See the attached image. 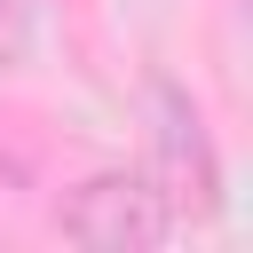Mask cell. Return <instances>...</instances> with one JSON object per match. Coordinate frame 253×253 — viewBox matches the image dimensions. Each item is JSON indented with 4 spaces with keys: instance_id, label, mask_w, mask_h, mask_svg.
Returning <instances> with one entry per match:
<instances>
[{
    "instance_id": "3957f363",
    "label": "cell",
    "mask_w": 253,
    "mask_h": 253,
    "mask_svg": "<svg viewBox=\"0 0 253 253\" xmlns=\"http://www.w3.org/2000/svg\"><path fill=\"white\" fill-rule=\"evenodd\" d=\"M32 55V8L24 0H0V71H16Z\"/></svg>"
},
{
    "instance_id": "6da1fadb",
    "label": "cell",
    "mask_w": 253,
    "mask_h": 253,
    "mask_svg": "<svg viewBox=\"0 0 253 253\" xmlns=\"http://www.w3.org/2000/svg\"><path fill=\"white\" fill-rule=\"evenodd\" d=\"M55 229H63L71 245H95V253H142V245H166L174 206H166V190H158L150 174L103 166V174H87V182L63 190Z\"/></svg>"
},
{
    "instance_id": "7a4b0ae2",
    "label": "cell",
    "mask_w": 253,
    "mask_h": 253,
    "mask_svg": "<svg viewBox=\"0 0 253 253\" xmlns=\"http://www.w3.org/2000/svg\"><path fill=\"white\" fill-rule=\"evenodd\" d=\"M150 134H158V190H166V206L213 213L221 206V158H213V134L198 119V103L174 79H150Z\"/></svg>"
}]
</instances>
